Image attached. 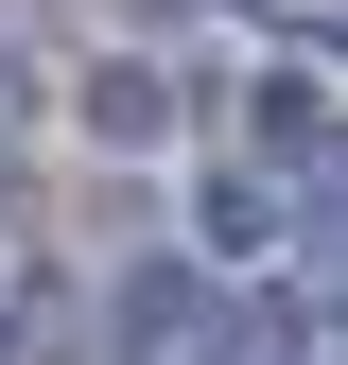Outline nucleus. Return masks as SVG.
I'll return each instance as SVG.
<instances>
[{"instance_id":"f257e3e1","label":"nucleus","mask_w":348,"mask_h":365,"mask_svg":"<svg viewBox=\"0 0 348 365\" xmlns=\"http://www.w3.org/2000/svg\"><path fill=\"white\" fill-rule=\"evenodd\" d=\"M174 261L192 279H331V192H279V174H244V157H209L192 174V226H174Z\"/></svg>"},{"instance_id":"f03ea898","label":"nucleus","mask_w":348,"mask_h":365,"mask_svg":"<svg viewBox=\"0 0 348 365\" xmlns=\"http://www.w3.org/2000/svg\"><path fill=\"white\" fill-rule=\"evenodd\" d=\"M244 174L331 192V70H314V53H261V87H244Z\"/></svg>"},{"instance_id":"7ed1b4c3","label":"nucleus","mask_w":348,"mask_h":365,"mask_svg":"<svg viewBox=\"0 0 348 365\" xmlns=\"http://www.w3.org/2000/svg\"><path fill=\"white\" fill-rule=\"evenodd\" d=\"M70 122H87V140H122V157H157L174 122H209V70H157V53H105V70L70 87Z\"/></svg>"},{"instance_id":"20e7f679","label":"nucleus","mask_w":348,"mask_h":365,"mask_svg":"<svg viewBox=\"0 0 348 365\" xmlns=\"http://www.w3.org/2000/svg\"><path fill=\"white\" fill-rule=\"evenodd\" d=\"M18 122H35V70H18V53H0V140H18Z\"/></svg>"}]
</instances>
